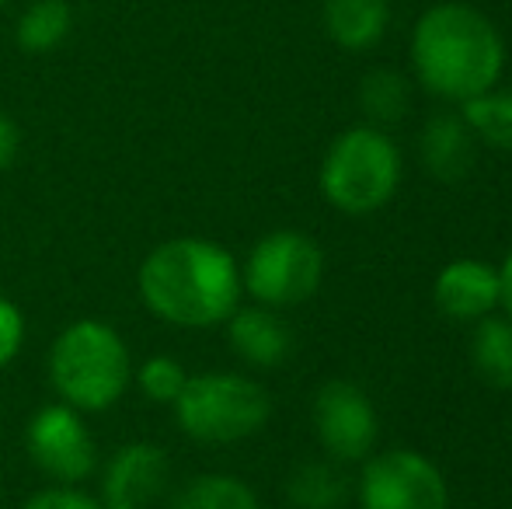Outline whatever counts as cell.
Listing matches in <instances>:
<instances>
[{"label":"cell","mask_w":512,"mask_h":509,"mask_svg":"<svg viewBox=\"0 0 512 509\" xmlns=\"http://www.w3.org/2000/svg\"><path fill=\"white\" fill-rule=\"evenodd\" d=\"M136 297L150 318L168 328H220L244 300L241 258L203 234H175L143 255Z\"/></svg>","instance_id":"cell-1"},{"label":"cell","mask_w":512,"mask_h":509,"mask_svg":"<svg viewBox=\"0 0 512 509\" xmlns=\"http://www.w3.org/2000/svg\"><path fill=\"white\" fill-rule=\"evenodd\" d=\"M408 56L418 88L446 105L492 91L506 70V42L495 21L460 0H443L418 14Z\"/></svg>","instance_id":"cell-2"},{"label":"cell","mask_w":512,"mask_h":509,"mask_svg":"<svg viewBox=\"0 0 512 509\" xmlns=\"http://www.w3.org/2000/svg\"><path fill=\"white\" fill-rule=\"evenodd\" d=\"M136 356L105 318H74L46 349V384L56 401L84 415H105L133 391Z\"/></svg>","instance_id":"cell-3"},{"label":"cell","mask_w":512,"mask_h":509,"mask_svg":"<svg viewBox=\"0 0 512 509\" xmlns=\"http://www.w3.org/2000/svg\"><path fill=\"white\" fill-rule=\"evenodd\" d=\"M175 426L199 447H234L258 436L272 419V394L241 370H203L171 405Z\"/></svg>","instance_id":"cell-4"},{"label":"cell","mask_w":512,"mask_h":509,"mask_svg":"<svg viewBox=\"0 0 512 509\" xmlns=\"http://www.w3.org/2000/svg\"><path fill=\"white\" fill-rule=\"evenodd\" d=\"M401 185V150L380 126H349L328 143L317 171V189L331 210L370 217L384 210Z\"/></svg>","instance_id":"cell-5"},{"label":"cell","mask_w":512,"mask_h":509,"mask_svg":"<svg viewBox=\"0 0 512 509\" xmlns=\"http://www.w3.org/2000/svg\"><path fill=\"white\" fill-rule=\"evenodd\" d=\"M324 252L310 234L297 227L269 231L241 258V286L251 304L290 311L321 290Z\"/></svg>","instance_id":"cell-6"},{"label":"cell","mask_w":512,"mask_h":509,"mask_svg":"<svg viewBox=\"0 0 512 509\" xmlns=\"http://www.w3.org/2000/svg\"><path fill=\"white\" fill-rule=\"evenodd\" d=\"M25 457L46 485H88L95 482L102 450L91 433V415L63 405V401H46L25 422Z\"/></svg>","instance_id":"cell-7"},{"label":"cell","mask_w":512,"mask_h":509,"mask_svg":"<svg viewBox=\"0 0 512 509\" xmlns=\"http://www.w3.org/2000/svg\"><path fill=\"white\" fill-rule=\"evenodd\" d=\"M359 509H450V485L422 450L370 454L356 482Z\"/></svg>","instance_id":"cell-8"},{"label":"cell","mask_w":512,"mask_h":509,"mask_svg":"<svg viewBox=\"0 0 512 509\" xmlns=\"http://www.w3.org/2000/svg\"><path fill=\"white\" fill-rule=\"evenodd\" d=\"M310 422L321 450L338 464H363L377 450L380 415L370 394L352 381H328L317 387Z\"/></svg>","instance_id":"cell-9"},{"label":"cell","mask_w":512,"mask_h":509,"mask_svg":"<svg viewBox=\"0 0 512 509\" xmlns=\"http://www.w3.org/2000/svg\"><path fill=\"white\" fill-rule=\"evenodd\" d=\"M95 482L102 509H150L171 492V457L154 440H129L102 454Z\"/></svg>","instance_id":"cell-10"},{"label":"cell","mask_w":512,"mask_h":509,"mask_svg":"<svg viewBox=\"0 0 512 509\" xmlns=\"http://www.w3.org/2000/svg\"><path fill=\"white\" fill-rule=\"evenodd\" d=\"M223 335L237 360L248 370H276L290 360L293 332L286 325L283 311H272L262 304H237V311L223 321Z\"/></svg>","instance_id":"cell-11"},{"label":"cell","mask_w":512,"mask_h":509,"mask_svg":"<svg viewBox=\"0 0 512 509\" xmlns=\"http://www.w3.org/2000/svg\"><path fill=\"white\" fill-rule=\"evenodd\" d=\"M432 300L450 321L474 325L499 311V269L481 258H453L436 272Z\"/></svg>","instance_id":"cell-12"},{"label":"cell","mask_w":512,"mask_h":509,"mask_svg":"<svg viewBox=\"0 0 512 509\" xmlns=\"http://www.w3.org/2000/svg\"><path fill=\"white\" fill-rule=\"evenodd\" d=\"M478 147H481L478 136L464 123L460 109L429 116L422 126V136H418L422 168L443 185L464 182V178L471 175L474 161H478Z\"/></svg>","instance_id":"cell-13"},{"label":"cell","mask_w":512,"mask_h":509,"mask_svg":"<svg viewBox=\"0 0 512 509\" xmlns=\"http://www.w3.org/2000/svg\"><path fill=\"white\" fill-rule=\"evenodd\" d=\"M321 25L338 49L366 53L391 28V0H324Z\"/></svg>","instance_id":"cell-14"},{"label":"cell","mask_w":512,"mask_h":509,"mask_svg":"<svg viewBox=\"0 0 512 509\" xmlns=\"http://www.w3.org/2000/svg\"><path fill=\"white\" fill-rule=\"evenodd\" d=\"M352 496V482L331 457L300 461L286 475V503L293 509H342Z\"/></svg>","instance_id":"cell-15"},{"label":"cell","mask_w":512,"mask_h":509,"mask_svg":"<svg viewBox=\"0 0 512 509\" xmlns=\"http://www.w3.org/2000/svg\"><path fill=\"white\" fill-rule=\"evenodd\" d=\"M168 509H262V499L230 471H199L168 492Z\"/></svg>","instance_id":"cell-16"},{"label":"cell","mask_w":512,"mask_h":509,"mask_svg":"<svg viewBox=\"0 0 512 509\" xmlns=\"http://www.w3.org/2000/svg\"><path fill=\"white\" fill-rule=\"evenodd\" d=\"M74 35V7L67 0H28L14 21V42L25 56H49Z\"/></svg>","instance_id":"cell-17"},{"label":"cell","mask_w":512,"mask_h":509,"mask_svg":"<svg viewBox=\"0 0 512 509\" xmlns=\"http://www.w3.org/2000/svg\"><path fill=\"white\" fill-rule=\"evenodd\" d=\"M471 367L481 384L495 391H512V321L506 314H488L474 321Z\"/></svg>","instance_id":"cell-18"},{"label":"cell","mask_w":512,"mask_h":509,"mask_svg":"<svg viewBox=\"0 0 512 509\" xmlns=\"http://www.w3.org/2000/svg\"><path fill=\"white\" fill-rule=\"evenodd\" d=\"M359 109H363L366 123L370 126H394L408 116L411 109V84L401 70L377 67L363 77L359 84Z\"/></svg>","instance_id":"cell-19"},{"label":"cell","mask_w":512,"mask_h":509,"mask_svg":"<svg viewBox=\"0 0 512 509\" xmlns=\"http://www.w3.org/2000/svg\"><path fill=\"white\" fill-rule=\"evenodd\" d=\"M464 123L478 136V143L502 154H512V88H499L471 98V102L457 105Z\"/></svg>","instance_id":"cell-20"},{"label":"cell","mask_w":512,"mask_h":509,"mask_svg":"<svg viewBox=\"0 0 512 509\" xmlns=\"http://www.w3.org/2000/svg\"><path fill=\"white\" fill-rule=\"evenodd\" d=\"M192 370L185 367L178 356L171 353H150L143 360H136L133 367V391L140 394L143 401L157 408H171L178 401V394L185 391Z\"/></svg>","instance_id":"cell-21"},{"label":"cell","mask_w":512,"mask_h":509,"mask_svg":"<svg viewBox=\"0 0 512 509\" xmlns=\"http://www.w3.org/2000/svg\"><path fill=\"white\" fill-rule=\"evenodd\" d=\"M25 342H28L25 311H21V304H14L11 297L0 293V374L18 363V356L25 353Z\"/></svg>","instance_id":"cell-22"},{"label":"cell","mask_w":512,"mask_h":509,"mask_svg":"<svg viewBox=\"0 0 512 509\" xmlns=\"http://www.w3.org/2000/svg\"><path fill=\"white\" fill-rule=\"evenodd\" d=\"M18 509H102V503L88 485H42Z\"/></svg>","instance_id":"cell-23"},{"label":"cell","mask_w":512,"mask_h":509,"mask_svg":"<svg viewBox=\"0 0 512 509\" xmlns=\"http://www.w3.org/2000/svg\"><path fill=\"white\" fill-rule=\"evenodd\" d=\"M21 143H25V136H21L18 119L0 112V175L14 168V161L21 157Z\"/></svg>","instance_id":"cell-24"},{"label":"cell","mask_w":512,"mask_h":509,"mask_svg":"<svg viewBox=\"0 0 512 509\" xmlns=\"http://www.w3.org/2000/svg\"><path fill=\"white\" fill-rule=\"evenodd\" d=\"M495 269H499V311L512 321V248Z\"/></svg>","instance_id":"cell-25"},{"label":"cell","mask_w":512,"mask_h":509,"mask_svg":"<svg viewBox=\"0 0 512 509\" xmlns=\"http://www.w3.org/2000/svg\"><path fill=\"white\" fill-rule=\"evenodd\" d=\"M4 4H7V0H0V7H4Z\"/></svg>","instance_id":"cell-26"}]
</instances>
